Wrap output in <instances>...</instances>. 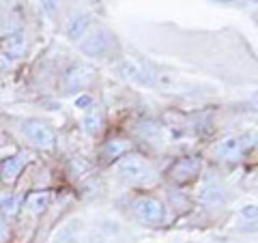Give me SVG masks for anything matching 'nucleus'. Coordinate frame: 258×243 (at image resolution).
Instances as JSON below:
<instances>
[{
  "label": "nucleus",
  "instance_id": "1",
  "mask_svg": "<svg viewBox=\"0 0 258 243\" xmlns=\"http://www.w3.org/2000/svg\"><path fill=\"white\" fill-rule=\"evenodd\" d=\"M116 45L112 32H108L106 28H97L95 32H91L86 39H82L80 43V50L88 56H97V58H106V56L112 52V47Z\"/></svg>",
  "mask_w": 258,
  "mask_h": 243
},
{
  "label": "nucleus",
  "instance_id": "10",
  "mask_svg": "<svg viewBox=\"0 0 258 243\" xmlns=\"http://www.w3.org/2000/svg\"><path fill=\"white\" fill-rule=\"evenodd\" d=\"M50 200H52L50 192H32V194H28V198H26V209L30 213L39 215V213H43L47 209Z\"/></svg>",
  "mask_w": 258,
  "mask_h": 243
},
{
  "label": "nucleus",
  "instance_id": "3",
  "mask_svg": "<svg viewBox=\"0 0 258 243\" xmlns=\"http://www.w3.org/2000/svg\"><path fill=\"white\" fill-rule=\"evenodd\" d=\"M149 172V164L144 161L142 155H136V153H125L116 164V174L123 176L125 181H144Z\"/></svg>",
  "mask_w": 258,
  "mask_h": 243
},
{
  "label": "nucleus",
  "instance_id": "5",
  "mask_svg": "<svg viewBox=\"0 0 258 243\" xmlns=\"http://www.w3.org/2000/svg\"><path fill=\"white\" fill-rule=\"evenodd\" d=\"M95 78V71L91 65H76L64 74V91L67 93H80L91 86Z\"/></svg>",
  "mask_w": 258,
  "mask_h": 243
},
{
  "label": "nucleus",
  "instance_id": "6",
  "mask_svg": "<svg viewBox=\"0 0 258 243\" xmlns=\"http://www.w3.org/2000/svg\"><path fill=\"white\" fill-rule=\"evenodd\" d=\"M22 132L39 149L54 147V132L45 123H41V120H26V123L22 125Z\"/></svg>",
  "mask_w": 258,
  "mask_h": 243
},
{
  "label": "nucleus",
  "instance_id": "15",
  "mask_svg": "<svg viewBox=\"0 0 258 243\" xmlns=\"http://www.w3.org/2000/svg\"><path fill=\"white\" fill-rule=\"evenodd\" d=\"M20 207H22V198L11 194V196H7L3 202H0V213L5 217H13V215H18Z\"/></svg>",
  "mask_w": 258,
  "mask_h": 243
},
{
  "label": "nucleus",
  "instance_id": "17",
  "mask_svg": "<svg viewBox=\"0 0 258 243\" xmlns=\"http://www.w3.org/2000/svg\"><path fill=\"white\" fill-rule=\"evenodd\" d=\"M56 243H80V237H78V232L74 228H67L58 237V241H56Z\"/></svg>",
  "mask_w": 258,
  "mask_h": 243
},
{
  "label": "nucleus",
  "instance_id": "13",
  "mask_svg": "<svg viewBox=\"0 0 258 243\" xmlns=\"http://www.w3.org/2000/svg\"><path fill=\"white\" fill-rule=\"evenodd\" d=\"M3 47H5V52L9 54V56H13V58H20V56L26 52V37H24L22 32L7 37L5 43H3Z\"/></svg>",
  "mask_w": 258,
  "mask_h": 243
},
{
  "label": "nucleus",
  "instance_id": "16",
  "mask_svg": "<svg viewBox=\"0 0 258 243\" xmlns=\"http://www.w3.org/2000/svg\"><path fill=\"white\" fill-rule=\"evenodd\" d=\"M159 125L157 123H142V127H140V134L144 136V138H151V140H155V138L159 136Z\"/></svg>",
  "mask_w": 258,
  "mask_h": 243
},
{
  "label": "nucleus",
  "instance_id": "18",
  "mask_svg": "<svg viewBox=\"0 0 258 243\" xmlns=\"http://www.w3.org/2000/svg\"><path fill=\"white\" fill-rule=\"evenodd\" d=\"M7 69H9V63H7L5 54H0V76H3V74H7Z\"/></svg>",
  "mask_w": 258,
  "mask_h": 243
},
{
  "label": "nucleus",
  "instance_id": "8",
  "mask_svg": "<svg viewBox=\"0 0 258 243\" xmlns=\"http://www.w3.org/2000/svg\"><path fill=\"white\" fill-rule=\"evenodd\" d=\"M93 26V15L91 13H74L67 22V35L74 39V41H78V39H84L88 35V30H91Z\"/></svg>",
  "mask_w": 258,
  "mask_h": 243
},
{
  "label": "nucleus",
  "instance_id": "12",
  "mask_svg": "<svg viewBox=\"0 0 258 243\" xmlns=\"http://www.w3.org/2000/svg\"><path fill=\"white\" fill-rule=\"evenodd\" d=\"M101 127H103V112H101L99 106H93L91 110L86 112V116H84V129L88 134L97 136L101 132Z\"/></svg>",
  "mask_w": 258,
  "mask_h": 243
},
{
  "label": "nucleus",
  "instance_id": "7",
  "mask_svg": "<svg viewBox=\"0 0 258 243\" xmlns=\"http://www.w3.org/2000/svg\"><path fill=\"white\" fill-rule=\"evenodd\" d=\"M26 161H28L26 153H18V155H13V157H7L3 161V166H0V181L7 185L15 183V179H18L24 166H26Z\"/></svg>",
  "mask_w": 258,
  "mask_h": 243
},
{
  "label": "nucleus",
  "instance_id": "14",
  "mask_svg": "<svg viewBox=\"0 0 258 243\" xmlns=\"http://www.w3.org/2000/svg\"><path fill=\"white\" fill-rule=\"evenodd\" d=\"M127 142L125 140H110L106 147H103V159H118V157H123L125 153H127Z\"/></svg>",
  "mask_w": 258,
  "mask_h": 243
},
{
  "label": "nucleus",
  "instance_id": "11",
  "mask_svg": "<svg viewBox=\"0 0 258 243\" xmlns=\"http://www.w3.org/2000/svg\"><path fill=\"white\" fill-rule=\"evenodd\" d=\"M200 198H203V202H209V205H222V202L226 200V192L220 183H207L203 192H200Z\"/></svg>",
  "mask_w": 258,
  "mask_h": 243
},
{
  "label": "nucleus",
  "instance_id": "2",
  "mask_svg": "<svg viewBox=\"0 0 258 243\" xmlns=\"http://www.w3.org/2000/svg\"><path fill=\"white\" fill-rule=\"evenodd\" d=\"M132 211L134 215L138 217L142 224H151V226H157L166 220V209L164 205L157 200V198H151V196H144L138 198L132 205Z\"/></svg>",
  "mask_w": 258,
  "mask_h": 243
},
{
  "label": "nucleus",
  "instance_id": "4",
  "mask_svg": "<svg viewBox=\"0 0 258 243\" xmlns=\"http://www.w3.org/2000/svg\"><path fill=\"white\" fill-rule=\"evenodd\" d=\"M200 174V159L198 157H183V159H176L174 164L168 170V176L170 181L185 185V183H191L196 176Z\"/></svg>",
  "mask_w": 258,
  "mask_h": 243
},
{
  "label": "nucleus",
  "instance_id": "9",
  "mask_svg": "<svg viewBox=\"0 0 258 243\" xmlns=\"http://www.w3.org/2000/svg\"><path fill=\"white\" fill-rule=\"evenodd\" d=\"M245 149V142L241 140V138H226V140H222L220 144H217V155L224 157V159H237L241 153H243Z\"/></svg>",
  "mask_w": 258,
  "mask_h": 243
}]
</instances>
